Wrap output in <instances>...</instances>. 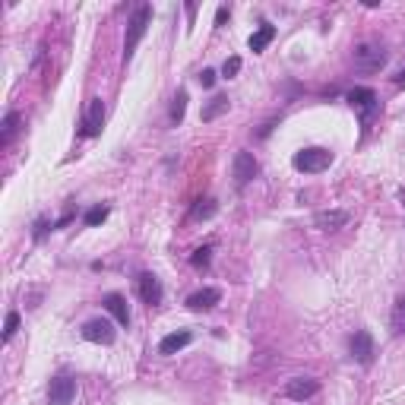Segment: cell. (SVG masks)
<instances>
[{"mask_svg": "<svg viewBox=\"0 0 405 405\" xmlns=\"http://www.w3.org/2000/svg\"><path fill=\"white\" fill-rule=\"evenodd\" d=\"M16 133H19V114H16V111H10V114L3 117V133H0V146L7 149L10 143H13Z\"/></svg>", "mask_w": 405, "mask_h": 405, "instance_id": "ac0fdd59", "label": "cell"}, {"mask_svg": "<svg viewBox=\"0 0 405 405\" xmlns=\"http://www.w3.org/2000/svg\"><path fill=\"white\" fill-rule=\"evenodd\" d=\"M162 295H165L162 282H158L152 273H143L140 276V298H143V301H146L149 307H156V304H162Z\"/></svg>", "mask_w": 405, "mask_h": 405, "instance_id": "4fadbf2b", "label": "cell"}, {"mask_svg": "<svg viewBox=\"0 0 405 405\" xmlns=\"http://www.w3.org/2000/svg\"><path fill=\"white\" fill-rule=\"evenodd\" d=\"M390 323H393V333H396V335H402V333H405V295L399 298L396 307H393Z\"/></svg>", "mask_w": 405, "mask_h": 405, "instance_id": "ffe728a7", "label": "cell"}, {"mask_svg": "<svg viewBox=\"0 0 405 405\" xmlns=\"http://www.w3.org/2000/svg\"><path fill=\"white\" fill-rule=\"evenodd\" d=\"M149 23H152V7L149 3H140V7L133 10L130 23H127V39H124V63L133 61V51H136V45L143 41V35H146Z\"/></svg>", "mask_w": 405, "mask_h": 405, "instance_id": "6da1fadb", "label": "cell"}, {"mask_svg": "<svg viewBox=\"0 0 405 405\" xmlns=\"http://www.w3.org/2000/svg\"><path fill=\"white\" fill-rule=\"evenodd\" d=\"M83 339H86V342H95V345H111L114 342V326H111L108 320L95 317L83 326Z\"/></svg>", "mask_w": 405, "mask_h": 405, "instance_id": "52a82bcc", "label": "cell"}, {"mask_svg": "<svg viewBox=\"0 0 405 405\" xmlns=\"http://www.w3.org/2000/svg\"><path fill=\"white\" fill-rule=\"evenodd\" d=\"M317 393H320V380H313V377H295L285 386V396L295 399V402H304V399L317 396Z\"/></svg>", "mask_w": 405, "mask_h": 405, "instance_id": "30bf717a", "label": "cell"}, {"mask_svg": "<svg viewBox=\"0 0 405 405\" xmlns=\"http://www.w3.org/2000/svg\"><path fill=\"white\" fill-rule=\"evenodd\" d=\"M108 206H101V202H98V206H92V209H89L86 212V225L89 228H95V225H101V222H105V218H108Z\"/></svg>", "mask_w": 405, "mask_h": 405, "instance_id": "7402d4cb", "label": "cell"}, {"mask_svg": "<svg viewBox=\"0 0 405 405\" xmlns=\"http://www.w3.org/2000/svg\"><path fill=\"white\" fill-rule=\"evenodd\" d=\"M386 57H390L386 45H380V41H361L355 48V67L361 73H380L386 67Z\"/></svg>", "mask_w": 405, "mask_h": 405, "instance_id": "7a4b0ae2", "label": "cell"}, {"mask_svg": "<svg viewBox=\"0 0 405 405\" xmlns=\"http://www.w3.org/2000/svg\"><path fill=\"white\" fill-rule=\"evenodd\" d=\"M190 342H194V333H190V329H178V333L165 335L162 342H158V351H162V355H178V351L187 349Z\"/></svg>", "mask_w": 405, "mask_h": 405, "instance_id": "5bb4252c", "label": "cell"}, {"mask_svg": "<svg viewBox=\"0 0 405 405\" xmlns=\"http://www.w3.org/2000/svg\"><path fill=\"white\" fill-rule=\"evenodd\" d=\"M393 83H396V86H405V70H399L396 76H393Z\"/></svg>", "mask_w": 405, "mask_h": 405, "instance_id": "83f0119b", "label": "cell"}, {"mask_svg": "<svg viewBox=\"0 0 405 405\" xmlns=\"http://www.w3.org/2000/svg\"><path fill=\"white\" fill-rule=\"evenodd\" d=\"M101 127H105V101L92 98L89 101L86 117H83V130H79V136H98Z\"/></svg>", "mask_w": 405, "mask_h": 405, "instance_id": "ba28073f", "label": "cell"}, {"mask_svg": "<svg viewBox=\"0 0 405 405\" xmlns=\"http://www.w3.org/2000/svg\"><path fill=\"white\" fill-rule=\"evenodd\" d=\"M218 301H222V291L218 289H200L187 298V307L190 311H212Z\"/></svg>", "mask_w": 405, "mask_h": 405, "instance_id": "9a60e30c", "label": "cell"}, {"mask_svg": "<svg viewBox=\"0 0 405 405\" xmlns=\"http://www.w3.org/2000/svg\"><path fill=\"white\" fill-rule=\"evenodd\" d=\"M349 212L345 209H326V212H317L313 216V225L320 228V231H339V228L349 225Z\"/></svg>", "mask_w": 405, "mask_h": 405, "instance_id": "7c38bea8", "label": "cell"}, {"mask_svg": "<svg viewBox=\"0 0 405 405\" xmlns=\"http://www.w3.org/2000/svg\"><path fill=\"white\" fill-rule=\"evenodd\" d=\"M73 399H76V380L67 374L54 377L48 386V405H73Z\"/></svg>", "mask_w": 405, "mask_h": 405, "instance_id": "8992f818", "label": "cell"}, {"mask_svg": "<svg viewBox=\"0 0 405 405\" xmlns=\"http://www.w3.org/2000/svg\"><path fill=\"white\" fill-rule=\"evenodd\" d=\"M273 39H276V25L263 23L257 32H253V35H250V51H253V54H260V51H266V45H269Z\"/></svg>", "mask_w": 405, "mask_h": 405, "instance_id": "2e32d148", "label": "cell"}, {"mask_svg": "<svg viewBox=\"0 0 405 405\" xmlns=\"http://www.w3.org/2000/svg\"><path fill=\"white\" fill-rule=\"evenodd\" d=\"M238 70H241V57H228V61L222 63V76H228V79H231Z\"/></svg>", "mask_w": 405, "mask_h": 405, "instance_id": "d4e9b609", "label": "cell"}, {"mask_svg": "<svg viewBox=\"0 0 405 405\" xmlns=\"http://www.w3.org/2000/svg\"><path fill=\"white\" fill-rule=\"evenodd\" d=\"M212 216H216V200H196V206L190 209V218H196V222L200 218H212Z\"/></svg>", "mask_w": 405, "mask_h": 405, "instance_id": "44dd1931", "label": "cell"}, {"mask_svg": "<svg viewBox=\"0 0 405 405\" xmlns=\"http://www.w3.org/2000/svg\"><path fill=\"white\" fill-rule=\"evenodd\" d=\"M257 172H260V165L250 152H238V156H234V184H238V187H247L250 180L257 178Z\"/></svg>", "mask_w": 405, "mask_h": 405, "instance_id": "9c48e42d", "label": "cell"}, {"mask_svg": "<svg viewBox=\"0 0 405 405\" xmlns=\"http://www.w3.org/2000/svg\"><path fill=\"white\" fill-rule=\"evenodd\" d=\"M209 257H212V247H200V250H194L190 263H194V269H206V266H209Z\"/></svg>", "mask_w": 405, "mask_h": 405, "instance_id": "603a6c76", "label": "cell"}, {"mask_svg": "<svg viewBox=\"0 0 405 405\" xmlns=\"http://www.w3.org/2000/svg\"><path fill=\"white\" fill-rule=\"evenodd\" d=\"M200 86L202 89H212V86H216V70H202L200 73Z\"/></svg>", "mask_w": 405, "mask_h": 405, "instance_id": "484cf974", "label": "cell"}, {"mask_svg": "<svg viewBox=\"0 0 405 405\" xmlns=\"http://www.w3.org/2000/svg\"><path fill=\"white\" fill-rule=\"evenodd\" d=\"M329 165H333V152H329V149H320V146L301 149L295 156V168L304 174H320V172H326Z\"/></svg>", "mask_w": 405, "mask_h": 405, "instance_id": "277c9868", "label": "cell"}, {"mask_svg": "<svg viewBox=\"0 0 405 405\" xmlns=\"http://www.w3.org/2000/svg\"><path fill=\"white\" fill-rule=\"evenodd\" d=\"M231 108V101H228V95H216V98L209 101V105H206V108H202V121H206V124H209V121H216L218 114H225V111Z\"/></svg>", "mask_w": 405, "mask_h": 405, "instance_id": "e0dca14e", "label": "cell"}, {"mask_svg": "<svg viewBox=\"0 0 405 405\" xmlns=\"http://www.w3.org/2000/svg\"><path fill=\"white\" fill-rule=\"evenodd\" d=\"M345 98H349V105H351V108H355V111L361 114V124H364V127H371L374 114L380 111V98H377V92H374V89L358 86V89H351V92L345 95Z\"/></svg>", "mask_w": 405, "mask_h": 405, "instance_id": "3957f363", "label": "cell"}, {"mask_svg": "<svg viewBox=\"0 0 405 405\" xmlns=\"http://www.w3.org/2000/svg\"><path fill=\"white\" fill-rule=\"evenodd\" d=\"M349 351H351V358L358 361V364H374V355H377V345H374V335L367 333V329H358V333L351 335V342H349Z\"/></svg>", "mask_w": 405, "mask_h": 405, "instance_id": "5b68a950", "label": "cell"}, {"mask_svg": "<svg viewBox=\"0 0 405 405\" xmlns=\"http://www.w3.org/2000/svg\"><path fill=\"white\" fill-rule=\"evenodd\" d=\"M228 13H231V10H228V7H218V13H216V25H225Z\"/></svg>", "mask_w": 405, "mask_h": 405, "instance_id": "4316f807", "label": "cell"}, {"mask_svg": "<svg viewBox=\"0 0 405 405\" xmlns=\"http://www.w3.org/2000/svg\"><path fill=\"white\" fill-rule=\"evenodd\" d=\"M16 329H19V313L10 311L7 313V323H3V342H10V339H13Z\"/></svg>", "mask_w": 405, "mask_h": 405, "instance_id": "cb8c5ba5", "label": "cell"}, {"mask_svg": "<svg viewBox=\"0 0 405 405\" xmlns=\"http://www.w3.org/2000/svg\"><path fill=\"white\" fill-rule=\"evenodd\" d=\"M184 111H187V92L180 89V92L174 95V101H172V114H168V117H172V124H174V127H178L180 121H184Z\"/></svg>", "mask_w": 405, "mask_h": 405, "instance_id": "d6986e66", "label": "cell"}, {"mask_svg": "<svg viewBox=\"0 0 405 405\" xmlns=\"http://www.w3.org/2000/svg\"><path fill=\"white\" fill-rule=\"evenodd\" d=\"M101 307H105V311L117 320V326H130V307H127V298L124 295L111 291V295L101 298Z\"/></svg>", "mask_w": 405, "mask_h": 405, "instance_id": "8fae6325", "label": "cell"}]
</instances>
